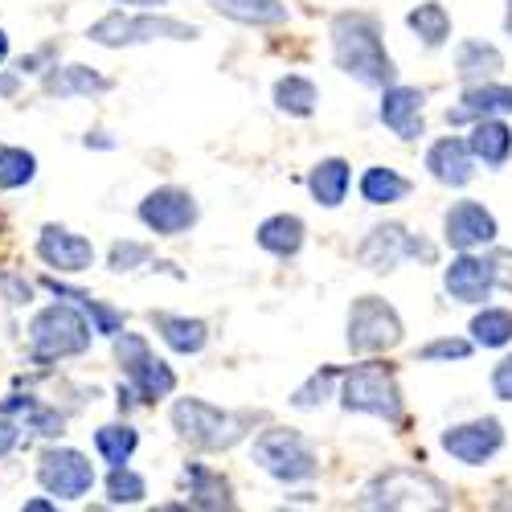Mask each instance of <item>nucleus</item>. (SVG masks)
Wrapping results in <instances>:
<instances>
[{"label":"nucleus","mask_w":512,"mask_h":512,"mask_svg":"<svg viewBox=\"0 0 512 512\" xmlns=\"http://www.w3.org/2000/svg\"><path fill=\"white\" fill-rule=\"evenodd\" d=\"M369 508H443V488L426 476H414V472H394L381 484L369 488L365 496Z\"/></svg>","instance_id":"obj_9"},{"label":"nucleus","mask_w":512,"mask_h":512,"mask_svg":"<svg viewBox=\"0 0 512 512\" xmlns=\"http://www.w3.org/2000/svg\"><path fill=\"white\" fill-rule=\"evenodd\" d=\"M140 222L152 234L177 238V234H185L197 222V201L185 189H156V193H148L140 201Z\"/></svg>","instance_id":"obj_10"},{"label":"nucleus","mask_w":512,"mask_h":512,"mask_svg":"<svg viewBox=\"0 0 512 512\" xmlns=\"http://www.w3.org/2000/svg\"><path fill=\"white\" fill-rule=\"evenodd\" d=\"M402 254H422V259H431V246L426 242H414V238H406V230L402 226H377L369 238H365V246H361V263L369 267V271H390Z\"/></svg>","instance_id":"obj_13"},{"label":"nucleus","mask_w":512,"mask_h":512,"mask_svg":"<svg viewBox=\"0 0 512 512\" xmlns=\"http://www.w3.org/2000/svg\"><path fill=\"white\" fill-rule=\"evenodd\" d=\"M332 50H336V66L353 74L365 87H390L394 82V62L386 54L377 37V25L369 17H336L332 25Z\"/></svg>","instance_id":"obj_1"},{"label":"nucleus","mask_w":512,"mask_h":512,"mask_svg":"<svg viewBox=\"0 0 512 512\" xmlns=\"http://www.w3.org/2000/svg\"><path fill=\"white\" fill-rule=\"evenodd\" d=\"M398 340H402V320L386 300L365 295V300L353 304V312H349V349L353 353H381V349H394Z\"/></svg>","instance_id":"obj_5"},{"label":"nucleus","mask_w":512,"mask_h":512,"mask_svg":"<svg viewBox=\"0 0 512 512\" xmlns=\"http://www.w3.org/2000/svg\"><path fill=\"white\" fill-rule=\"evenodd\" d=\"M9 58V37H5V29H0V62Z\"/></svg>","instance_id":"obj_45"},{"label":"nucleus","mask_w":512,"mask_h":512,"mask_svg":"<svg viewBox=\"0 0 512 512\" xmlns=\"http://www.w3.org/2000/svg\"><path fill=\"white\" fill-rule=\"evenodd\" d=\"M91 336H95V328L82 320L70 304H50L46 312H37L33 324H29L33 353L41 361H58V357L87 353L91 349Z\"/></svg>","instance_id":"obj_2"},{"label":"nucleus","mask_w":512,"mask_h":512,"mask_svg":"<svg viewBox=\"0 0 512 512\" xmlns=\"http://www.w3.org/2000/svg\"><path fill=\"white\" fill-rule=\"evenodd\" d=\"M95 447H99V455H103L111 467H119V463H127V459L136 455L140 435L132 431V426H103V431L95 435Z\"/></svg>","instance_id":"obj_29"},{"label":"nucleus","mask_w":512,"mask_h":512,"mask_svg":"<svg viewBox=\"0 0 512 512\" xmlns=\"http://www.w3.org/2000/svg\"><path fill=\"white\" fill-rule=\"evenodd\" d=\"M0 287H5V300H9V304H29V295H33V283H25V279L13 275V271L0 275Z\"/></svg>","instance_id":"obj_39"},{"label":"nucleus","mask_w":512,"mask_h":512,"mask_svg":"<svg viewBox=\"0 0 512 512\" xmlns=\"http://www.w3.org/2000/svg\"><path fill=\"white\" fill-rule=\"evenodd\" d=\"M156 328L164 336V345L173 353H201L205 349V324L201 320H189V316H156Z\"/></svg>","instance_id":"obj_23"},{"label":"nucleus","mask_w":512,"mask_h":512,"mask_svg":"<svg viewBox=\"0 0 512 512\" xmlns=\"http://www.w3.org/2000/svg\"><path fill=\"white\" fill-rule=\"evenodd\" d=\"M193 41L197 37V25H185L177 17H132V13H111L103 21L91 25V41L99 46H144V41Z\"/></svg>","instance_id":"obj_3"},{"label":"nucleus","mask_w":512,"mask_h":512,"mask_svg":"<svg viewBox=\"0 0 512 512\" xmlns=\"http://www.w3.org/2000/svg\"><path fill=\"white\" fill-rule=\"evenodd\" d=\"M345 410L357 414H377V418H402V394L394 386V373L386 365H357L345 373V394H340Z\"/></svg>","instance_id":"obj_4"},{"label":"nucleus","mask_w":512,"mask_h":512,"mask_svg":"<svg viewBox=\"0 0 512 512\" xmlns=\"http://www.w3.org/2000/svg\"><path fill=\"white\" fill-rule=\"evenodd\" d=\"M447 242L455 250L488 246V242H496V218H492L484 205H476V201H459L447 213Z\"/></svg>","instance_id":"obj_14"},{"label":"nucleus","mask_w":512,"mask_h":512,"mask_svg":"<svg viewBox=\"0 0 512 512\" xmlns=\"http://www.w3.org/2000/svg\"><path fill=\"white\" fill-rule=\"evenodd\" d=\"M512 111V87H496V82H480L463 95V107L447 111L451 123H467V119H480V115H508Z\"/></svg>","instance_id":"obj_19"},{"label":"nucleus","mask_w":512,"mask_h":512,"mask_svg":"<svg viewBox=\"0 0 512 512\" xmlns=\"http://www.w3.org/2000/svg\"><path fill=\"white\" fill-rule=\"evenodd\" d=\"M312 193H316V201L320 205H340V201H345V189H349V164L345 160H320L316 168H312Z\"/></svg>","instance_id":"obj_25"},{"label":"nucleus","mask_w":512,"mask_h":512,"mask_svg":"<svg viewBox=\"0 0 512 512\" xmlns=\"http://www.w3.org/2000/svg\"><path fill=\"white\" fill-rule=\"evenodd\" d=\"M17 439H21V426H17V422H9L5 414H0V459H5V455L17 447Z\"/></svg>","instance_id":"obj_42"},{"label":"nucleus","mask_w":512,"mask_h":512,"mask_svg":"<svg viewBox=\"0 0 512 512\" xmlns=\"http://www.w3.org/2000/svg\"><path fill=\"white\" fill-rule=\"evenodd\" d=\"M115 5H140V9H160L168 0H115Z\"/></svg>","instance_id":"obj_44"},{"label":"nucleus","mask_w":512,"mask_h":512,"mask_svg":"<svg viewBox=\"0 0 512 512\" xmlns=\"http://www.w3.org/2000/svg\"><path fill=\"white\" fill-rule=\"evenodd\" d=\"M259 246L287 259V254H295L304 246V222L295 218V213H275V218H267L259 226Z\"/></svg>","instance_id":"obj_22"},{"label":"nucleus","mask_w":512,"mask_h":512,"mask_svg":"<svg viewBox=\"0 0 512 512\" xmlns=\"http://www.w3.org/2000/svg\"><path fill=\"white\" fill-rule=\"evenodd\" d=\"M332 381H336V369H324V373H316L312 381H308V386L304 390H295V406H300V410H312V406H320L328 394H332Z\"/></svg>","instance_id":"obj_36"},{"label":"nucleus","mask_w":512,"mask_h":512,"mask_svg":"<svg viewBox=\"0 0 512 512\" xmlns=\"http://www.w3.org/2000/svg\"><path fill=\"white\" fill-rule=\"evenodd\" d=\"M488 267H492V283L512 291V254H496V259H488Z\"/></svg>","instance_id":"obj_41"},{"label":"nucleus","mask_w":512,"mask_h":512,"mask_svg":"<svg viewBox=\"0 0 512 512\" xmlns=\"http://www.w3.org/2000/svg\"><path fill=\"white\" fill-rule=\"evenodd\" d=\"M189 484H193V504H201V508H226L230 504V488H226V480H218V476H209L205 467H189Z\"/></svg>","instance_id":"obj_34"},{"label":"nucleus","mask_w":512,"mask_h":512,"mask_svg":"<svg viewBox=\"0 0 512 512\" xmlns=\"http://www.w3.org/2000/svg\"><path fill=\"white\" fill-rule=\"evenodd\" d=\"M275 103L287 115H312L316 111V87L300 74H287V78H279V87H275Z\"/></svg>","instance_id":"obj_28"},{"label":"nucleus","mask_w":512,"mask_h":512,"mask_svg":"<svg viewBox=\"0 0 512 512\" xmlns=\"http://www.w3.org/2000/svg\"><path fill=\"white\" fill-rule=\"evenodd\" d=\"M33 173H37L33 152L0 144V189H21V185L33 181Z\"/></svg>","instance_id":"obj_30"},{"label":"nucleus","mask_w":512,"mask_h":512,"mask_svg":"<svg viewBox=\"0 0 512 512\" xmlns=\"http://www.w3.org/2000/svg\"><path fill=\"white\" fill-rule=\"evenodd\" d=\"M111 82L103 74H95L91 66H54V74L46 78V91L58 99H74V95H103Z\"/></svg>","instance_id":"obj_20"},{"label":"nucleus","mask_w":512,"mask_h":512,"mask_svg":"<svg viewBox=\"0 0 512 512\" xmlns=\"http://www.w3.org/2000/svg\"><path fill=\"white\" fill-rule=\"evenodd\" d=\"M467 152H472V160H484L492 168H500L508 156H512V132L508 123L484 115L476 127H472V140H467Z\"/></svg>","instance_id":"obj_18"},{"label":"nucleus","mask_w":512,"mask_h":512,"mask_svg":"<svg viewBox=\"0 0 512 512\" xmlns=\"http://www.w3.org/2000/svg\"><path fill=\"white\" fill-rule=\"evenodd\" d=\"M144 496H148L144 476H136L127 463L111 467V476H107V500H111V504H140Z\"/></svg>","instance_id":"obj_33"},{"label":"nucleus","mask_w":512,"mask_h":512,"mask_svg":"<svg viewBox=\"0 0 512 512\" xmlns=\"http://www.w3.org/2000/svg\"><path fill=\"white\" fill-rule=\"evenodd\" d=\"M173 426L181 431V439H189L197 447H230L242 435L230 414H222L218 406H209L201 398H181L173 406Z\"/></svg>","instance_id":"obj_6"},{"label":"nucleus","mask_w":512,"mask_h":512,"mask_svg":"<svg viewBox=\"0 0 512 512\" xmlns=\"http://www.w3.org/2000/svg\"><path fill=\"white\" fill-rule=\"evenodd\" d=\"M426 168L435 173V181H443V185H467L472 181V152H467V144L463 140H439L435 148H431V156H426Z\"/></svg>","instance_id":"obj_17"},{"label":"nucleus","mask_w":512,"mask_h":512,"mask_svg":"<svg viewBox=\"0 0 512 512\" xmlns=\"http://www.w3.org/2000/svg\"><path fill=\"white\" fill-rule=\"evenodd\" d=\"M467 353H472V345H467V340H435V345H426L418 357L422 361H463Z\"/></svg>","instance_id":"obj_38"},{"label":"nucleus","mask_w":512,"mask_h":512,"mask_svg":"<svg viewBox=\"0 0 512 512\" xmlns=\"http://www.w3.org/2000/svg\"><path fill=\"white\" fill-rule=\"evenodd\" d=\"M504 29L512 33V0H508V17H504Z\"/></svg>","instance_id":"obj_46"},{"label":"nucleus","mask_w":512,"mask_h":512,"mask_svg":"<svg viewBox=\"0 0 512 512\" xmlns=\"http://www.w3.org/2000/svg\"><path fill=\"white\" fill-rule=\"evenodd\" d=\"M25 422H29L33 435H46V439H58L66 431V418L58 410H50V406H37L33 398L25 402Z\"/></svg>","instance_id":"obj_35"},{"label":"nucleus","mask_w":512,"mask_h":512,"mask_svg":"<svg viewBox=\"0 0 512 512\" xmlns=\"http://www.w3.org/2000/svg\"><path fill=\"white\" fill-rule=\"evenodd\" d=\"M21 87V70L17 74H5V78H0V95H13Z\"/></svg>","instance_id":"obj_43"},{"label":"nucleus","mask_w":512,"mask_h":512,"mask_svg":"<svg viewBox=\"0 0 512 512\" xmlns=\"http://www.w3.org/2000/svg\"><path fill=\"white\" fill-rule=\"evenodd\" d=\"M381 123L402 140H418L422 136V91L390 87L386 99H381Z\"/></svg>","instance_id":"obj_16"},{"label":"nucleus","mask_w":512,"mask_h":512,"mask_svg":"<svg viewBox=\"0 0 512 512\" xmlns=\"http://www.w3.org/2000/svg\"><path fill=\"white\" fill-rule=\"evenodd\" d=\"M254 463H259L263 472H271L275 480H287V484L316 476V459L295 431H267L259 443H254Z\"/></svg>","instance_id":"obj_7"},{"label":"nucleus","mask_w":512,"mask_h":512,"mask_svg":"<svg viewBox=\"0 0 512 512\" xmlns=\"http://www.w3.org/2000/svg\"><path fill=\"white\" fill-rule=\"evenodd\" d=\"M472 332H476V340L484 349H500V345H508V340H512V312L488 308V312H480L472 320Z\"/></svg>","instance_id":"obj_32"},{"label":"nucleus","mask_w":512,"mask_h":512,"mask_svg":"<svg viewBox=\"0 0 512 512\" xmlns=\"http://www.w3.org/2000/svg\"><path fill=\"white\" fill-rule=\"evenodd\" d=\"M443 283H447V291L455 295V300H463V304H480V300H488V291L496 287V283H492V267H488V259H476V254H467V250L447 267Z\"/></svg>","instance_id":"obj_15"},{"label":"nucleus","mask_w":512,"mask_h":512,"mask_svg":"<svg viewBox=\"0 0 512 512\" xmlns=\"http://www.w3.org/2000/svg\"><path fill=\"white\" fill-rule=\"evenodd\" d=\"M218 13L242 21V25H279L287 21V5L279 0H209Z\"/></svg>","instance_id":"obj_24"},{"label":"nucleus","mask_w":512,"mask_h":512,"mask_svg":"<svg viewBox=\"0 0 512 512\" xmlns=\"http://www.w3.org/2000/svg\"><path fill=\"white\" fill-rule=\"evenodd\" d=\"M410 29L426 41V46H443V41L451 37V17L443 5H418L410 13Z\"/></svg>","instance_id":"obj_31"},{"label":"nucleus","mask_w":512,"mask_h":512,"mask_svg":"<svg viewBox=\"0 0 512 512\" xmlns=\"http://www.w3.org/2000/svg\"><path fill=\"white\" fill-rule=\"evenodd\" d=\"M455 66L463 78H492L504 66V58L496 46H484V41H463L459 54H455Z\"/></svg>","instance_id":"obj_27"},{"label":"nucleus","mask_w":512,"mask_h":512,"mask_svg":"<svg viewBox=\"0 0 512 512\" xmlns=\"http://www.w3.org/2000/svg\"><path fill=\"white\" fill-rule=\"evenodd\" d=\"M37 254L46 259L50 267H58V271H87L91 263H95V246L82 238V234H70L66 226H46L41 230V238H37Z\"/></svg>","instance_id":"obj_12"},{"label":"nucleus","mask_w":512,"mask_h":512,"mask_svg":"<svg viewBox=\"0 0 512 512\" xmlns=\"http://www.w3.org/2000/svg\"><path fill=\"white\" fill-rule=\"evenodd\" d=\"M152 250L144 242H115L111 246V271H132L136 263H148Z\"/></svg>","instance_id":"obj_37"},{"label":"nucleus","mask_w":512,"mask_h":512,"mask_svg":"<svg viewBox=\"0 0 512 512\" xmlns=\"http://www.w3.org/2000/svg\"><path fill=\"white\" fill-rule=\"evenodd\" d=\"M406 193H410V181L398 177L394 168H369V173L361 177V197H365L369 205H394V201H402Z\"/></svg>","instance_id":"obj_26"},{"label":"nucleus","mask_w":512,"mask_h":512,"mask_svg":"<svg viewBox=\"0 0 512 512\" xmlns=\"http://www.w3.org/2000/svg\"><path fill=\"white\" fill-rule=\"evenodd\" d=\"M127 377H132V390H136L140 402H160V398H168L177 390L173 369H168L164 361H156V357H144L140 365H132Z\"/></svg>","instance_id":"obj_21"},{"label":"nucleus","mask_w":512,"mask_h":512,"mask_svg":"<svg viewBox=\"0 0 512 512\" xmlns=\"http://www.w3.org/2000/svg\"><path fill=\"white\" fill-rule=\"evenodd\" d=\"M492 390H496L500 402H512V357H504V361L496 365V373H492Z\"/></svg>","instance_id":"obj_40"},{"label":"nucleus","mask_w":512,"mask_h":512,"mask_svg":"<svg viewBox=\"0 0 512 512\" xmlns=\"http://www.w3.org/2000/svg\"><path fill=\"white\" fill-rule=\"evenodd\" d=\"M37 480L50 496L58 500H82L95 488V467L87 463V455H78L70 447H54L41 455L37 463Z\"/></svg>","instance_id":"obj_8"},{"label":"nucleus","mask_w":512,"mask_h":512,"mask_svg":"<svg viewBox=\"0 0 512 512\" xmlns=\"http://www.w3.org/2000/svg\"><path fill=\"white\" fill-rule=\"evenodd\" d=\"M504 443V431L496 418H480V422H467V426H455V431L443 435V447L459 459V463H488Z\"/></svg>","instance_id":"obj_11"}]
</instances>
